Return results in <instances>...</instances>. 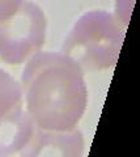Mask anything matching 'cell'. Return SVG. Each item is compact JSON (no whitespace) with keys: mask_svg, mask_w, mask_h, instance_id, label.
Returning a JSON list of instances; mask_svg holds the SVG:
<instances>
[{"mask_svg":"<svg viewBox=\"0 0 140 157\" xmlns=\"http://www.w3.org/2000/svg\"><path fill=\"white\" fill-rule=\"evenodd\" d=\"M20 86L25 110L37 127L68 131L88 106L85 72L64 54L38 51L25 62Z\"/></svg>","mask_w":140,"mask_h":157,"instance_id":"obj_1","label":"cell"},{"mask_svg":"<svg viewBox=\"0 0 140 157\" xmlns=\"http://www.w3.org/2000/svg\"><path fill=\"white\" fill-rule=\"evenodd\" d=\"M124 30L112 13L98 9L81 14L67 34L60 52L84 72L104 71L115 66Z\"/></svg>","mask_w":140,"mask_h":157,"instance_id":"obj_2","label":"cell"},{"mask_svg":"<svg viewBox=\"0 0 140 157\" xmlns=\"http://www.w3.org/2000/svg\"><path fill=\"white\" fill-rule=\"evenodd\" d=\"M45 11L33 0H22L8 18L0 21V60L9 66L25 63L46 41Z\"/></svg>","mask_w":140,"mask_h":157,"instance_id":"obj_3","label":"cell"},{"mask_svg":"<svg viewBox=\"0 0 140 157\" xmlns=\"http://www.w3.org/2000/svg\"><path fill=\"white\" fill-rule=\"evenodd\" d=\"M85 151L84 135L77 127L68 131L43 130L36 127L21 157H81Z\"/></svg>","mask_w":140,"mask_h":157,"instance_id":"obj_4","label":"cell"},{"mask_svg":"<svg viewBox=\"0 0 140 157\" xmlns=\"http://www.w3.org/2000/svg\"><path fill=\"white\" fill-rule=\"evenodd\" d=\"M36 127L21 104L0 115V157L20 156L30 141Z\"/></svg>","mask_w":140,"mask_h":157,"instance_id":"obj_5","label":"cell"},{"mask_svg":"<svg viewBox=\"0 0 140 157\" xmlns=\"http://www.w3.org/2000/svg\"><path fill=\"white\" fill-rule=\"evenodd\" d=\"M22 102V92L20 82L11 73L0 68V115Z\"/></svg>","mask_w":140,"mask_h":157,"instance_id":"obj_6","label":"cell"},{"mask_svg":"<svg viewBox=\"0 0 140 157\" xmlns=\"http://www.w3.org/2000/svg\"><path fill=\"white\" fill-rule=\"evenodd\" d=\"M22 0H0V21L16 12Z\"/></svg>","mask_w":140,"mask_h":157,"instance_id":"obj_7","label":"cell"}]
</instances>
